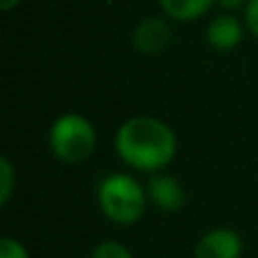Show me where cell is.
Instances as JSON below:
<instances>
[{"instance_id": "6da1fadb", "label": "cell", "mask_w": 258, "mask_h": 258, "mask_svg": "<svg viewBox=\"0 0 258 258\" xmlns=\"http://www.w3.org/2000/svg\"><path fill=\"white\" fill-rule=\"evenodd\" d=\"M113 150L122 165L141 174L163 172L179 152L172 125L156 116H132L120 122L113 136Z\"/></svg>"}, {"instance_id": "7a4b0ae2", "label": "cell", "mask_w": 258, "mask_h": 258, "mask_svg": "<svg viewBox=\"0 0 258 258\" xmlns=\"http://www.w3.org/2000/svg\"><path fill=\"white\" fill-rule=\"evenodd\" d=\"M98 209L116 227H134L147 213V188L132 172H111L102 177L95 190Z\"/></svg>"}, {"instance_id": "3957f363", "label": "cell", "mask_w": 258, "mask_h": 258, "mask_svg": "<svg viewBox=\"0 0 258 258\" xmlns=\"http://www.w3.org/2000/svg\"><path fill=\"white\" fill-rule=\"evenodd\" d=\"M95 147L98 129L84 113L66 111L54 118L48 129V150L61 163H84L95 154Z\"/></svg>"}, {"instance_id": "277c9868", "label": "cell", "mask_w": 258, "mask_h": 258, "mask_svg": "<svg viewBox=\"0 0 258 258\" xmlns=\"http://www.w3.org/2000/svg\"><path fill=\"white\" fill-rule=\"evenodd\" d=\"M245 242L231 227H213L197 238L192 258H242Z\"/></svg>"}, {"instance_id": "5b68a950", "label": "cell", "mask_w": 258, "mask_h": 258, "mask_svg": "<svg viewBox=\"0 0 258 258\" xmlns=\"http://www.w3.org/2000/svg\"><path fill=\"white\" fill-rule=\"evenodd\" d=\"M147 200L159 213H179L186 206V188L174 174L156 172L147 177Z\"/></svg>"}, {"instance_id": "8992f818", "label": "cell", "mask_w": 258, "mask_h": 258, "mask_svg": "<svg viewBox=\"0 0 258 258\" xmlns=\"http://www.w3.org/2000/svg\"><path fill=\"white\" fill-rule=\"evenodd\" d=\"M172 41V27L168 16H145L136 23L132 32V45L136 52L152 57L163 52Z\"/></svg>"}, {"instance_id": "52a82bcc", "label": "cell", "mask_w": 258, "mask_h": 258, "mask_svg": "<svg viewBox=\"0 0 258 258\" xmlns=\"http://www.w3.org/2000/svg\"><path fill=\"white\" fill-rule=\"evenodd\" d=\"M247 25L245 21L236 16V14H218L209 21L206 25V43L215 50V52H231L245 39Z\"/></svg>"}, {"instance_id": "ba28073f", "label": "cell", "mask_w": 258, "mask_h": 258, "mask_svg": "<svg viewBox=\"0 0 258 258\" xmlns=\"http://www.w3.org/2000/svg\"><path fill=\"white\" fill-rule=\"evenodd\" d=\"M218 5V0H159V7L163 16L177 23H195L204 18L211 9Z\"/></svg>"}, {"instance_id": "9c48e42d", "label": "cell", "mask_w": 258, "mask_h": 258, "mask_svg": "<svg viewBox=\"0 0 258 258\" xmlns=\"http://www.w3.org/2000/svg\"><path fill=\"white\" fill-rule=\"evenodd\" d=\"M16 190V168L9 156H0V206H7Z\"/></svg>"}, {"instance_id": "30bf717a", "label": "cell", "mask_w": 258, "mask_h": 258, "mask_svg": "<svg viewBox=\"0 0 258 258\" xmlns=\"http://www.w3.org/2000/svg\"><path fill=\"white\" fill-rule=\"evenodd\" d=\"M89 258H136L134 256V251L129 249L125 242L120 240H100L95 242V247L91 249Z\"/></svg>"}, {"instance_id": "8fae6325", "label": "cell", "mask_w": 258, "mask_h": 258, "mask_svg": "<svg viewBox=\"0 0 258 258\" xmlns=\"http://www.w3.org/2000/svg\"><path fill=\"white\" fill-rule=\"evenodd\" d=\"M0 258H30V251L18 238L3 236L0 238Z\"/></svg>"}, {"instance_id": "7c38bea8", "label": "cell", "mask_w": 258, "mask_h": 258, "mask_svg": "<svg viewBox=\"0 0 258 258\" xmlns=\"http://www.w3.org/2000/svg\"><path fill=\"white\" fill-rule=\"evenodd\" d=\"M242 9H245L242 21H245V25H247V32L258 39V0H249Z\"/></svg>"}, {"instance_id": "4fadbf2b", "label": "cell", "mask_w": 258, "mask_h": 258, "mask_svg": "<svg viewBox=\"0 0 258 258\" xmlns=\"http://www.w3.org/2000/svg\"><path fill=\"white\" fill-rule=\"evenodd\" d=\"M249 3V0H218L220 7L224 9H238V7H245V5Z\"/></svg>"}, {"instance_id": "5bb4252c", "label": "cell", "mask_w": 258, "mask_h": 258, "mask_svg": "<svg viewBox=\"0 0 258 258\" xmlns=\"http://www.w3.org/2000/svg\"><path fill=\"white\" fill-rule=\"evenodd\" d=\"M18 5H21V0H0V9H3V12H12Z\"/></svg>"}]
</instances>
